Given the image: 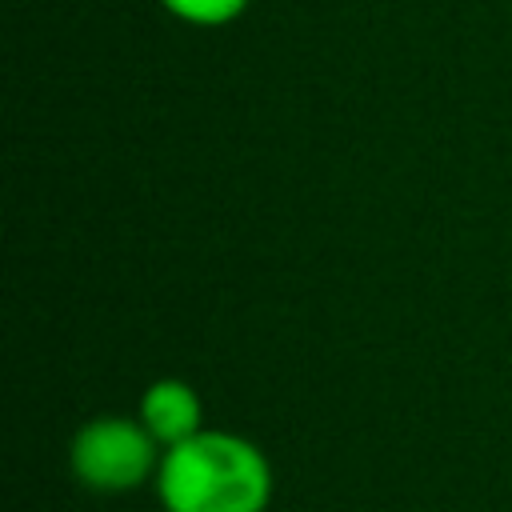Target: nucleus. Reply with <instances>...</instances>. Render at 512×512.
Segmentation results:
<instances>
[{
  "mask_svg": "<svg viewBox=\"0 0 512 512\" xmlns=\"http://www.w3.org/2000/svg\"><path fill=\"white\" fill-rule=\"evenodd\" d=\"M156 492L168 512H264L272 468L252 440L200 428L160 456Z\"/></svg>",
  "mask_w": 512,
  "mask_h": 512,
  "instance_id": "f257e3e1",
  "label": "nucleus"
},
{
  "mask_svg": "<svg viewBox=\"0 0 512 512\" xmlns=\"http://www.w3.org/2000/svg\"><path fill=\"white\" fill-rule=\"evenodd\" d=\"M160 468L156 436L128 416H96L72 436V472L96 492H124Z\"/></svg>",
  "mask_w": 512,
  "mask_h": 512,
  "instance_id": "f03ea898",
  "label": "nucleus"
},
{
  "mask_svg": "<svg viewBox=\"0 0 512 512\" xmlns=\"http://www.w3.org/2000/svg\"><path fill=\"white\" fill-rule=\"evenodd\" d=\"M140 424L156 436V444L172 448L200 432V396L184 380H156L140 396Z\"/></svg>",
  "mask_w": 512,
  "mask_h": 512,
  "instance_id": "7ed1b4c3",
  "label": "nucleus"
},
{
  "mask_svg": "<svg viewBox=\"0 0 512 512\" xmlns=\"http://www.w3.org/2000/svg\"><path fill=\"white\" fill-rule=\"evenodd\" d=\"M172 16H180V20H188V24H228V20H236L244 8H248V0H160Z\"/></svg>",
  "mask_w": 512,
  "mask_h": 512,
  "instance_id": "20e7f679",
  "label": "nucleus"
}]
</instances>
